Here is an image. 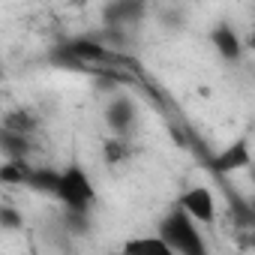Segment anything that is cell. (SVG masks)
<instances>
[{"instance_id":"6da1fadb","label":"cell","mask_w":255,"mask_h":255,"mask_svg":"<svg viewBox=\"0 0 255 255\" xmlns=\"http://www.w3.org/2000/svg\"><path fill=\"white\" fill-rule=\"evenodd\" d=\"M195 225H198V222L177 204V207L162 219L159 234L171 243L174 252H183V255H204L207 246H204V240H201V234H198Z\"/></svg>"},{"instance_id":"7a4b0ae2","label":"cell","mask_w":255,"mask_h":255,"mask_svg":"<svg viewBox=\"0 0 255 255\" xmlns=\"http://www.w3.org/2000/svg\"><path fill=\"white\" fill-rule=\"evenodd\" d=\"M57 198L66 204V210H84V213L90 210V204L96 201V189L81 165H69L66 171H60Z\"/></svg>"},{"instance_id":"3957f363","label":"cell","mask_w":255,"mask_h":255,"mask_svg":"<svg viewBox=\"0 0 255 255\" xmlns=\"http://www.w3.org/2000/svg\"><path fill=\"white\" fill-rule=\"evenodd\" d=\"M177 204H180L198 225H210V222L216 219V198H213V192H210L207 186H192V189H186Z\"/></svg>"},{"instance_id":"277c9868","label":"cell","mask_w":255,"mask_h":255,"mask_svg":"<svg viewBox=\"0 0 255 255\" xmlns=\"http://www.w3.org/2000/svg\"><path fill=\"white\" fill-rule=\"evenodd\" d=\"M135 117H138L135 102H132L129 96H123V93L114 96V99L108 102V108H105V120H108V126L114 129V135H129Z\"/></svg>"},{"instance_id":"5b68a950","label":"cell","mask_w":255,"mask_h":255,"mask_svg":"<svg viewBox=\"0 0 255 255\" xmlns=\"http://www.w3.org/2000/svg\"><path fill=\"white\" fill-rule=\"evenodd\" d=\"M63 54L72 57V63H105L111 54L105 51V45L99 39H90V36H78L72 42L63 45Z\"/></svg>"},{"instance_id":"8992f818","label":"cell","mask_w":255,"mask_h":255,"mask_svg":"<svg viewBox=\"0 0 255 255\" xmlns=\"http://www.w3.org/2000/svg\"><path fill=\"white\" fill-rule=\"evenodd\" d=\"M210 42H213L216 54L225 57V60H237V57L243 54V39H240L237 30H234L231 24H225V21L210 30Z\"/></svg>"},{"instance_id":"52a82bcc","label":"cell","mask_w":255,"mask_h":255,"mask_svg":"<svg viewBox=\"0 0 255 255\" xmlns=\"http://www.w3.org/2000/svg\"><path fill=\"white\" fill-rule=\"evenodd\" d=\"M249 162H252L249 144H246V141H234V144H228V147L213 159V171H216V174H234V171L246 168Z\"/></svg>"},{"instance_id":"ba28073f","label":"cell","mask_w":255,"mask_h":255,"mask_svg":"<svg viewBox=\"0 0 255 255\" xmlns=\"http://www.w3.org/2000/svg\"><path fill=\"white\" fill-rule=\"evenodd\" d=\"M123 252H174L171 249V243L162 237V234H156V237H132V240H126L123 243Z\"/></svg>"},{"instance_id":"9c48e42d","label":"cell","mask_w":255,"mask_h":255,"mask_svg":"<svg viewBox=\"0 0 255 255\" xmlns=\"http://www.w3.org/2000/svg\"><path fill=\"white\" fill-rule=\"evenodd\" d=\"M3 126H6V129H12V132L30 135V132H33V126H36V120H33L30 111H12V114H6Z\"/></svg>"},{"instance_id":"30bf717a","label":"cell","mask_w":255,"mask_h":255,"mask_svg":"<svg viewBox=\"0 0 255 255\" xmlns=\"http://www.w3.org/2000/svg\"><path fill=\"white\" fill-rule=\"evenodd\" d=\"M129 156H132V150L126 144V135H114L105 141V159L108 162H126Z\"/></svg>"},{"instance_id":"8fae6325","label":"cell","mask_w":255,"mask_h":255,"mask_svg":"<svg viewBox=\"0 0 255 255\" xmlns=\"http://www.w3.org/2000/svg\"><path fill=\"white\" fill-rule=\"evenodd\" d=\"M0 225H3V228H18L21 219H18V213L12 207H0Z\"/></svg>"},{"instance_id":"7c38bea8","label":"cell","mask_w":255,"mask_h":255,"mask_svg":"<svg viewBox=\"0 0 255 255\" xmlns=\"http://www.w3.org/2000/svg\"><path fill=\"white\" fill-rule=\"evenodd\" d=\"M249 45H252V48H255V30H252V36H249Z\"/></svg>"}]
</instances>
